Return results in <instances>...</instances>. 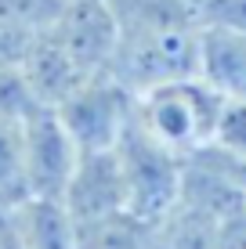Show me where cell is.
Segmentation results:
<instances>
[{
  "label": "cell",
  "mask_w": 246,
  "mask_h": 249,
  "mask_svg": "<svg viewBox=\"0 0 246 249\" xmlns=\"http://www.w3.org/2000/svg\"><path fill=\"white\" fill-rule=\"evenodd\" d=\"M228 101L232 98L221 87H214L207 76H185V80H170L138 94L134 119L159 144L192 159L203 148L217 144Z\"/></svg>",
  "instance_id": "cell-1"
},
{
  "label": "cell",
  "mask_w": 246,
  "mask_h": 249,
  "mask_svg": "<svg viewBox=\"0 0 246 249\" xmlns=\"http://www.w3.org/2000/svg\"><path fill=\"white\" fill-rule=\"evenodd\" d=\"M109 72L134 94L185 76H203V25L185 22L167 29L120 33L109 58Z\"/></svg>",
  "instance_id": "cell-2"
},
{
  "label": "cell",
  "mask_w": 246,
  "mask_h": 249,
  "mask_svg": "<svg viewBox=\"0 0 246 249\" xmlns=\"http://www.w3.org/2000/svg\"><path fill=\"white\" fill-rule=\"evenodd\" d=\"M116 156H120V166H123L131 213H138L141 220L159 228L181 199L189 159L170 152L167 144H159L138 119H131L127 130L120 134Z\"/></svg>",
  "instance_id": "cell-3"
},
{
  "label": "cell",
  "mask_w": 246,
  "mask_h": 249,
  "mask_svg": "<svg viewBox=\"0 0 246 249\" xmlns=\"http://www.w3.org/2000/svg\"><path fill=\"white\" fill-rule=\"evenodd\" d=\"M134 105H138V94L123 87L109 69H101L87 76L69 98L58 101L55 112L80 152H105L116 148L120 134L134 119Z\"/></svg>",
  "instance_id": "cell-4"
},
{
  "label": "cell",
  "mask_w": 246,
  "mask_h": 249,
  "mask_svg": "<svg viewBox=\"0 0 246 249\" xmlns=\"http://www.w3.org/2000/svg\"><path fill=\"white\" fill-rule=\"evenodd\" d=\"M80 162V148L62 126L55 108H37L22 123V174L25 199H65L73 170Z\"/></svg>",
  "instance_id": "cell-5"
},
{
  "label": "cell",
  "mask_w": 246,
  "mask_h": 249,
  "mask_svg": "<svg viewBox=\"0 0 246 249\" xmlns=\"http://www.w3.org/2000/svg\"><path fill=\"white\" fill-rule=\"evenodd\" d=\"M44 33L87 76L109 69L116 51V18L109 11V0H69Z\"/></svg>",
  "instance_id": "cell-6"
},
{
  "label": "cell",
  "mask_w": 246,
  "mask_h": 249,
  "mask_svg": "<svg viewBox=\"0 0 246 249\" xmlns=\"http://www.w3.org/2000/svg\"><path fill=\"white\" fill-rule=\"evenodd\" d=\"M65 210L73 213L76 224L87 220H101L113 213L131 210L127 202V181L116 148L105 152H80V162L73 170V181L65 188Z\"/></svg>",
  "instance_id": "cell-7"
},
{
  "label": "cell",
  "mask_w": 246,
  "mask_h": 249,
  "mask_svg": "<svg viewBox=\"0 0 246 249\" xmlns=\"http://www.w3.org/2000/svg\"><path fill=\"white\" fill-rule=\"evenodd\" d=\"M22 72H25V80H29V87L37 90L40 105H47V108H55L58 101L69 98V94L87 80V72H83L47 33H40L29 44V51H25V58H22Z\"/></svg>",
  "instance_id": "cell-8"
},
{
  "label": "cell",
  "mask_w": 246,
  "mask_h": 249,
  "mask_svg": "<svg viewBox=\"0 0 246 249\" xmlns=\"http://www.w3.org/2000/svg\"><path fill=\"white\" fill-rule=\"evenodd\" d=\"M29 249H76V220L58 199H22L11 206Z\"/></svg>",
  "instance_id": "cell-9"
},
{
  "label": "cell",
  "mask_w": 246,
  "mask_h": 249,
  "mask_svg": "<svg viewBox=\"0 0 246 249\" xmlns=\"http://www.w3.org/2000/svg\"><path fill=\"white\" fill-rule=\"evenodd\" d=\"M76 249H156V224L131 210L87 220L76 224Z\"/></svg>",
  "instance_id": "cell-10"
},
{
  "label": "cell",
  "mask_w": 246,
  "mask_h": 249,
  "mask_svg": "<svg viewBox=\"0 0 246 249\" xmlns=\"http://www.w3.org/2000/svg\"><path fill=\"white\" fill-rule=\"evenodd\" d=\"M25 199L22 174V123L0 116V206H15Z\"/></svg>",
  "instance_id": "cell-11"
},
{
  "label": "cell",
  "mask_w": 246,
  "mask_h": 249,
  "mask_svg": "<svg viewBox=\"0 0 246 249\" xmlns=\"http://www.w3.org/2000/svg\"><path fill=\"white\" fill-rule=\"evenodd\" d=\"M65 4L69 0H0V25H11L19 33L40 36L62 15Z\"/></svg>",
  "instance_id": "cell-12"
},
{
  "label": "cell",
  "mask_w": 246,
  "mask_h": 249,
  "mask_svg": "<svg viewBox=\"0 0 246 249\" xmlns=\"http://www.w3.org/2000/svg\"><path fill=\"white\" fill-rule=\"evenodd\" d=\"M37 108H44V105H40L37 90L25 80L22 62L19 65H0V116L15 119V123H25Z\"/></svg>",
  "instance_id": "cell-13"
},
{
  "label": "cell",
  "mask_w": 246,
  "mask_h": 249,
  "mask_svg": "<svg viewBox=\"0 0 246 249\" xmlns=\"http://www.w3.org/2000/svg\"><path fill=\"white\" fill-rule=\"evenodd\" d=\"M203 29H228L246 33V0H203L196 4Z\"/></svg>",
  "instance_id": "cell-14"
},
{
  "label": "cell",
  "mask_w": 246,
  "mask_h": 249,
  "mask_svg": "<svg viewBox=\"0 0 246 249\" xmlns=\"http://www.w3.org/2000/svg\"><path fill=\"white\" fill-rule=\"evenodd\" d=\"M217 144L246 162V101H228V112L217 134Z\"/></svg>",
  "instance_id": "cell-15"
},
{
  "label": "cell",
  "mask_w": 246,
  "mask_h": 249,
  "mask_svg": "<svg viewBox=\"0 0 246 249\" xmlns=\"http://www.w3.org/2000/svg\"><path fill=\"white\" fill-rule=\"evenodd\" d=\"M0 249H29L22 238L19 224H15V213L11 206H0Z\"/></svg>",
  "instance_id": "cell-16"
},
{
  "label": "cell",
  "mask_w": 246,
  "mask_h": 249,
  "mask_svg": "<svg viewBox=\"0 0 246 249\" xmlns=\"http://www.w3.org/2000/svg\"><path fill=\"white\" fill-rule=\"evenodd\" d=\"M192 4H203V0H192Z\"/></svg>",
  "instance_id": "cell-17"
}]
</instances>
